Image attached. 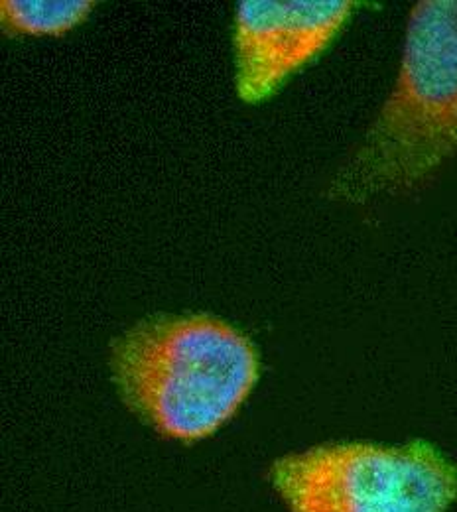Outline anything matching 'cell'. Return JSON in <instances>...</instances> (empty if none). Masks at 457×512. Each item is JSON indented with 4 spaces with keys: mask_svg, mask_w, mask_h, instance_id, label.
I'll use <instances>...</instances> for the list:
<instances>
[{
    "mask_svg": "<svg viewBox=\"0 0 457 512\" xmlns=\"http://www.w3.org/2000/svg\"><path fill=\"white\" fill-rule=\"evenodd\" d=\"M123 402L160 436L197 442L227 424L253 392L261 361L253 341L227 321L154 316L111 349Z\"/></svg>",
    "mask_w": 457,
    "mask_h": 512,
    "instance_id": "obj_1",
    "label": "cell"
},
{
    "mask_svg": "<svg viewBox=\"0 0 457 512\" xmlns=\"http://www.w3.org/2000/svg\"><path fill=\"white\" fill-rule=\"evenodd\" d=\"M93 8V0H2L0 18L14 34L62 36L83 24Z\"/></svg>",
    "mask_w": 457,
    "mask_h": 512,
    "instance_id": "obj_5",
    "label": "cell"
},
{
    "mask_svg": "<svg viewBox=\"0 0 457 512\" xmlns=\"http://www.w3.org/2000/svg\"><path fill=\"white\" fill-rule=\"evenodd\" d=\"M456 152L457 0H424L410 14L387 103L327 193L367 203L410 192Z\"/></svg>",
    "mask_w": 457,
    "mask_h": 512,
    "instance_id": "obj_2",
    "label": "cell"
},
{
    "mask_svg": "<svg viewBox=\"0 0 457 512\" xmlns=\"http://www.w3.org/2000/svg\"><path fill=\"white\" fill-rule=\"evenodd\" d=\"M290 512H448L457 465L434 444L339 442L290 453L270 467Z\"/></svg>",
    "mask_w": 457,
    "mask_h": 512,
    "instance_id": "obj_3",
    "label": "cell"
},
{
    "mask_svg": "<svg viewBox=\"0 0 457 512\" xmlns=\"http://www.w3.org/2000/svg\"><path fill=\"white\" fill-rule=\"evenodd\" d=\"M351 0H245L235 16L237 93L245 103L272 97L314 62L345 28Z\"/></svg>",
    "mask_w": 457,
    "mask_h": 512,
    "instance_id": "obj_4",
    "label": "cell"
}]
</instances>
